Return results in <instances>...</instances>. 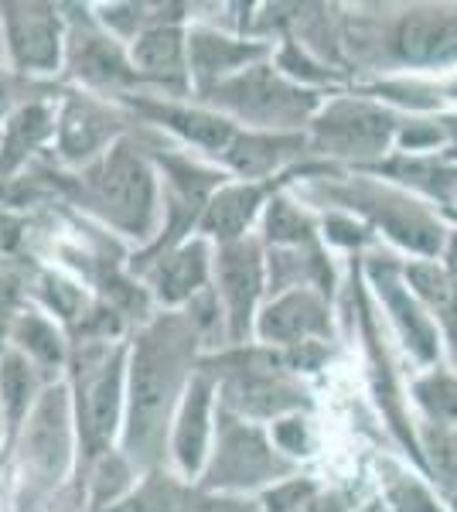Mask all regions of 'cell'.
<instances>
[{
  "mask_svg": "<svg viewBox=\"0 0 457 512\" xmlns=\"http://www.w3.org/2000/svg\"><path fill=\"white\" fill-rule=\"evenodd\" d=\"M188 335L174 321H157L140 335L130 359V410H127V448L140 458H154L161 434L168 427L174 396L185 393Z\"/></svg>",
  "mask_w": 457,
  "mask_h": 512,
  "instance_id": "6da1fadb",
  "label": "cell"
},
{
  "mask_svg": "<svg viewBox=\"0 0 457 512\" xmlns=\"http://www.w3.org/2000/svg\"><path fill=\"white\" fill-rule=\"evenodd\" d=\"M14 444L21 448V478L31 492L52 489L72 458V407L65 386H48L38 396Z\"/></svg>",
  "mask_w": 457,
  "mask_h": 512,
  "instance_id": "7a4b0ae2",
  "label": "cell"
},
{
  "mask_svg": "<svg viewBox=\"0 0 457 512\" xmlns=\"http://www.w3.org/2000/svg\"><path fill=\"white\" fill-rule=\"evenodd\" d=\"M93 198L123 233L147 236L154 219V175L130 144H116L89 171Z\"/></svg>",
  "mask_w": 457,
  "mask_h": 512,
  "instance_id": "3957f363",
  "label": "cell"
},
{
  "mask_svg": "<svg viewBox=\"0 0 457 512\" xmlns=\"http://www.w3.org/2000/svg\"><path fill=\"white\" fill-rule=\"evenodd\" d=\"M212 103L226 106L236 117L260 123V127H273V123L280 127V123L304 120L318 99L280 79L270 65H249V69L212 86Z\"/></svg>",
  "mask_w": 457,
  "mask_h": 512,
  "instance_id": "277c9868",
  "label": "cell"
},
{
  "mask_svg": "<svg viewBox=\"0 0 457 512\" xmlns=\"http://www.w3.org/2000/svg\"><path fill=\"white\" fill-rule=\"evenodd\" d=\"M0 28L18 72H55L62 62V21L48 4H0Z\"/></svg>",
  "mask_w": 457,
  "mask_h": 512,
  "instance_id": "5b68a950",
  "label": "cell"
},
{
  "mask_svg": "<svg viewBox=\"0 0 457 512\" xmlns=\"http://www.w3.org/2000/svg\"><path fill=\"white\" fill-rule=\"evenodd\" d=\"M393 130L396 120L369 103H335L318 120L321 147H328L331 154H348V158L382 154L393 140Z\"/></svg>",
  "mask_w": 457,
  "mask_h": 512,
  "instance_id": "8992f818",
  "label": "cell"
},
{
  "mask_svg": "<svg viewBox=\"0 0 457 512\" xmlns=\"http://www.w3.org/2000/svg\"><path fill=\"white\" fill-rule=\"evenodd\" d=\"M219 291L229 311V332L236 342H243L253 321L256 297L263 291V260L253 243L236 239L219 250Z\"/></svg>",
  "mask_w": 457,
  "mask_h": 512,
  "instance_id": "52a82bcc",
  "label": "cell"
},
{
  "mask_svg": "<svg viewBox=\"0 0 457 512\" xmlns=\"http://www.w3.org/2000/svg\"><path fill=\"white\" fill-rule=\"evenodd\" d=\"M123 403V355H113V362H103L96 373L82 383L79 396V431L89 451L99 454L113 441L116 424H120Z\"/></svg>",
  "mask_w": 457,
  "mask_h": 512,
  "instance_id": "ba28073f",
  "label": "cell"
},
{
  "mask_svg": "<svg viewBox=\"0 0 457 512\" xmlns=\"http://www.w3.org/2000/svg\"><path fill=\"white\" fill-rule=\"evenodd\" d=\"M280 472H284V461H277L270 444L256 431H249V427H236V431L222 434L219 458H215L209 485H219V489H243V485L267 482V478Z\"/></svg>",
  "mask_w": 457,
  "mask_h": 512,
  "instance_id": "9c48e42d",
  "label": "cell"
},
{
  "mask_svg": "<svg viewBox=\"0 0 457 512\" xmlns=\"http://www.w3.org/2000/svg\"><path fill=\"white\" fill-rule=\"evenodd\" d=\"M212 417V379L209 376H195L181 393V407L174 417V431H171V451L174 461L185 475H198L209 458V427Z\"/></svg>",
  "mask_w": 457,
  "mask_h": 512,
  "instance_id": "30bf717a",
  "label": "cell"
},
{
  "mask_svg": "<svg viewBox=\"0 0 457 512\" xmlns=\"http://www.w3.org/2000/svg\"><path fill=\"white\" fill-rule=\"evenodd\" d=\"M256 332L270 345L277 342V345L297 349V345H307L311 338L328 335V308H324V301L318 294L297 287V291L277 297V301L263 311Z\"/></svg>",
  "mask_w": 457,
  "mask_h": 512,
  "instance_id": "8fae6325",
  "label": "cell"
},
{
  "mask_svg": "<svg viewBox=\"0 0 457 512\" xmlns=\"http://www.w3.org/2000/svg\"><path fill=\"white\" fill-rule=\"evenodd\" d=\"M393 45L396 55L410 65H451L457 62V21L447 14H406Z\"/></svg>",
  "mask_w": 457,
  "mask_h": 512,
  "instance_id": "7c38bea8",
  "label": "cell"
},
{
  "mask_svg": "<svg viewBox=\"0 0 457 512\" xmlns=\"http://www.w3.org/2000/svg\"><path fill=\"white\" fill-rule=\"evenodd\" d=\"M376 287H379V297L386 301L389 315H393V321H396V328H400L403 342L413 349V355L423 362L434 359L437 349H440L434 321L423 315V308L413 301L410 291H406L400 280H396L393 270H382V274L376 270Z\"/></svg>",
  "mask_w": 457,
  "mask_h": 512,
  "instance_id": "4fadbf2b",
  "label": "cell"
},
{
  "mask_svg": "<svg viewBox=\"0 0 457 512\" xmlns=\"http://www.w3.org/2000/svg\"><path fill=\"white\" fill-rule=\"evenodd\" d=\"M38 403V383L31 359L14 349L0 359V424H4V444L11 448L14 437L21 434L31 407Z\"/></svg>",
  "mask_w": 457,
  "mask_h": 512,
  "instance_id": "5bb4252c",
  "label": "cell"
},
{
  "mask_svg": "<svg viewBox=\"0 0 457 512\" xmlns=\"http://www.w3.org/2000/svg\"><path fill=\"white\" fill-rule=\"evenodd\" d=\"M48 134H55V117L45 103H24L7 113L0 123V175L18 168L38 144H45Z\"/></svg>",
  "mask_w": 457,
  "mask_h": 512,
  "instance_id": "9a60e30c",
  "label": "cell"
},
{
  "mask_svg": "<svg viewBox=\"0 0 457 512\" xmlns=\"http://www.w3.org/2000/svg\"><path fill=\"white\" fill-rule=\"evenodd\" d=\"M229 403L239 407L249 417H287L290 410L301 407V393L294 386H287L284 379H277L273 373H239L229 383Z\"/></svg>",
  "mask_w": 457,
  "mask_h": 512,
  "instance_id": "2e32d148",
  "label": "cell"
},
{
  "mask_svg": "<svg viewBox=\"0 0 457 512\" xmlns=\"http://www.w3.org/2000/svg\"><path fill=\"white\" fill-rule=\"evenodd\" d=\"M205 277H209V250H205V243H188L181 250L161 256V263L151 274V284L164 304H181L202 291Z\"/></svg>",
  "mask_w": 457,
  "mask_h": 512,
  "instance_id": "e0dca14e",
  "label": "cell"
},
{
  "mask_svg": "<svg viewBox=\"0 0 457 512\" xmlns=\"http://www.w3.org/2000/svg\"><path fill=\"white\" fill-rule=\"evenodd\" d=\"M260 55H263L260 45L219 38L215 31H191L188 38V62L202 86H219L226 79V72L239 69V65L246 69V62L260 59Z\"/></svg>",
  "mask_w": 457,
  "mask_h": 512,
  "instance_id": "ac0fdd59",
  "label": "cell"
},
{
  "mask_svg": "<svg viewBox=\"0 0 457 512\" xmlns=\"http://www.w3.org/2000/svg\"><path fill=\"white\" fill-rule=\"evenodd\" d=\"M263 202V185H232L209 198L202 216V233L219 239L222 246L243 239L246 226L253 222L256 209Z\"/></svg>",
  "mask_w": 457,
  "mask_h": 512,
  "instance_id": "d6986e66",
  "label": "cell"
},
{
  "mask_svg": "<svg viewBox=\"0 0 457 512\" xmlns=\"http://www.w3.org/2000/svg\"><path fill=\"white\" fill-rule=\"evenodd\" d=\"M69 62L76 69L82 82H93V86H110V82H130L137 79V72L123 62L120 48L103 35H72L69 41Z\"/></svg>",
  "mask_w": 457,
  "mask_h": 512,
  "instance_id": "ffe728a7",
  "label": "cell"
},
{
  "mask_svg": "<svg viewBox=\"0 0 457 512\" xmlns=\"http://www.w3.org/2000/svg\"><path fill=\"white\" fill-rule=\"evenodd\" d=\"M185 35L174 24H157L134 41V65L154 79L178 82L185 76Z\"/></svg>",
  "mask_w": 457,
  "mask_h": 512,
  "instance_id": "44dd1931",
  "label": "cell"
},
{
  "mask_svg": "<svg viewBox=\"0 0 457 512\" xmlns=\"http://www.w3.org/2000/svg\"><path fill=\"white\" fill-rule=\"evenodd\" d=\"M58 130V154L65 161H86L93 158L99 147L110 137V123L99 117L93 106L86 103H69L62 110V117L55 123Z\"/></svg>",
  "mask_w": 457,
  "mask_h": 512,
  "instance_id": "7402d4cb",
  "label": "cell"
},
{
  "mask_svg": "<svg viewBox=\"0 0 457 512\" xmlns=\"http://www.w3.org/2000/svg\"><path fill=\"white\" fill-rule=\"evenodd\" d=\"M140 110L154 113L157 120H164L171 130H178L181 137L191 140V144L205 147V151H215V154H226V147L232 144L236 130H232L229 120L215 117V113H202V110H178V106H154V103H144Z\"/></svg>",
  "mask_w": 457,
  "mask_h": 512,
  "instance_id": "603a6c76",
  "label": "cell"
},
{
  "mask_svg": "<svg viewBox=\"0 0 457 512\" xmlns=\"http://www.w3.org/2000/svg\"><path fill=\"white\" fill-rule=\"evenodd\" d=\"M287 147H297V140L287 137H232L226 147V161L239 175H267L277 168V161L287 154Z\"/></svg>",
  "mask_w": 457,
  "mask_h": 512,
  "instance_id": "cb8c5ba5",
  "label": "cell"
},
{
  "mask_svg": "<svg viewBox=\"0 0 457 512\" xmlns=\"http://www.w3.org/2000/svg\"><path fill=\"white\" fill-rule=\"evenodd\" d=\"M382 489H386L389 512H444L434 492L420 482V478L406 475L403 468L386 465L382 468Z\"/></svg>",
  "mask_w": 457,
  "mask_h": 512,
  "instance_id": "d4e9b609",
  "label": "cell"
},
{
  "mask_svg": "<svg viewBox=\"0 0 457 512\" xmlns=\"http://www.w3.org/2000/svg\"><path fill=\"white\" fill-rule=\"evenodd\" d=\"M14 342L24 359H35L41 366H58L62 362V338L52 328V321L41 315H21L14 325Z\"/></svg>",
  "mask_w": 457,
  "mask_h": 512,
  "instance_id": "484cf974",
  "label": "cell"
},
{
  "mask_svg": "<svg viewBox=\"0 0 457 512\" xmlns=\"http://www.w3.org/2000/svg\"><path fill=\"white\" fill-rule=\"evenodd\" d=\"M311 219L297 209L287 198H273L267 205V239L270 243H287V246H301L311 239Z\"/></svg>",
  "mask_w": 457,
  "mask_h": 512,
  "instance_id": "4316f807",
  "label": "cell"
},
{
  "mask_svg": "<svg viewBox=\"0 0 457 512\" xmlns=\"http://www.w3.org/2000/svg\"><path fill=\"white\" fill-rule=\"evenodd\" d=\"M417 396H420L423 410H427L440 427L457 434V379L430 376L417 386Z\"/></svg>",
  "mask_w": 457,
  "mask_h": 512,
  "instance_id": "83f0119b",
  "label": "cell"
},
{
  "mask_svg": "<svg viewBox=\"0 0 457 512\" xmlns=\"http://www.w3.org/2000/svg\"><path fill=\"white\" fill-rule=\"evenodd\" d=\"M314 427L311 420L290 414V417H280L277 424H273V444H277L280 451L294 454V458H307V454H314Z\"/></svg>",
  "mask_w": 457,
  "mask_h": 512,
  "instance_id": "f1b7e54d",
  "label": "cell"
},
{
  "mask_svg": "<svg viewBox=\"0 0 457 512\" xmlns=\"http://www.w3.org/2000/svg\"><path fill=\"white\" fill-rule=\"evenodd\" d=\"M311 495H314V485L294 478V482L273 485V489L263 495V506H267V512H297Z\"/></svg>",
  "mask_w": 457,
  "mask_h": 512,
  "instance_id": "f546056e",
  "label": "cell"
},
{
  "mask_svg": "<svg viewBox=\"0 0 457 512\" xmlns=\"http://www.w3.org/2000/svg\"><path fill=\"white\" fill-rule=\"evenodd\" d=\"M171 506V492H168V485H161V482H151V485H144L137 495H130L123 506H116V509H106V512H168Z\"/></svg>",
  "mask_w": 457,
  "mask_h": 512,
  "instance_id": "4dcf8cb0",
  "label": "cell"
},
{
  "mask_svg": "<svg viewBox=\"0 0 457 512\" xmlns=\"http://www.w3.org/2000/svg\"><path fill=\"white\" fill-rule=\"evenodd\" d=\"M447 260H451V270H447V274H451V280L457 284V236L451 239V250H447Z\"/></svg>",
  "mask_w": 457,
  "mask_h": 512,
  "instance_id": "1f68e13d",
  "label": "cell"
},
{
  "mask_svg": "<svg viewBox=\"0 0 457 512\" xmlns=\"http://www.w3.org/2000/svg\"><path fill=\"white\" fill-rule=\"evenodd\" d=\"M359 512H389V506L382 499H376V502H369V506H362Z\"/></svg>",
  "mask_w": 457,
  "mask_h": 512,
  "instance_id": "d6a6232c",
  "label": "cell"
}]
</instances>
